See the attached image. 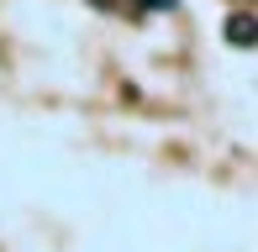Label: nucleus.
Wrapping results in <instances>:
<instances>
[{
	"instance_id": "1",
	"label": "nucleus",
	"mask_w": 258,
	"mask_h": 252,
	"mask_svg": "<svg viewBox=\"0 0 258 252\" xmlns=\"http://www.w3.org/2000/svg\"><path fill=\"white\" fill-rule=\"evenodd\" d=\"M221 32H227L232 48H258V16L253 11H232V16L221 21Z\"/></svg>"
},
{
	"instance_id": "3",
	"label": "nucleus",
	"mask_w": 258,
	"mask_h": 252,
	"mask_svg": "<svg viewBox=\"0 0 258 252\" xmlns=\"http://www.w3.org/2000/svg\"><path fill=\"white\" fill-rule=\"evenodd\" d=\"M90 6H100V11H105V6H116V0H90Z\"/></svg>"
},
{
	"instance_id": "2",
	"label": "nucleus",
	"mask_w": 258,
	"mask_h": 252,
	"mask_svg": "<svg viewBox=\"0 0 258 252\" xmlns=\"http://www.w3.org/2000/svg\"><path fill=\"white\" fill-rule=\"evenodd\" d=\"M143 11H174V0H143Z\"/></svg>"
}]
</instances>
